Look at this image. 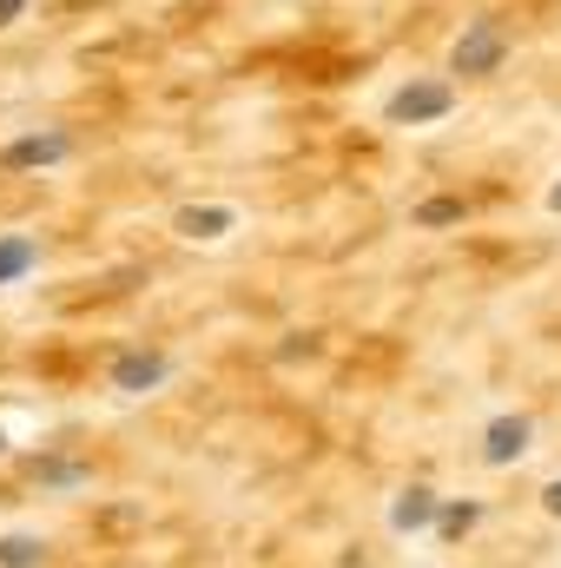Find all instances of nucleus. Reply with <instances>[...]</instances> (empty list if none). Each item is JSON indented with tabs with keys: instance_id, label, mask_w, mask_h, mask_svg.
I'll use <instances>...</instances> for the list:
<instances>
[{
	"instance_id": "nucleus-1",
	"label": "nucleus",
	"mask_w": 561,
	"mask_h": 568,
	"mask_svg": "<svg viewBox=\"0 0 561 568\" xmlns=\"http://www.w3.org/2000/svg\"><path fill=\"white\" fill-rule=\"evenodd\" d=\"M509 27L502 20H469L462 33H456V47H449V73H462V80H489V73H502L509 67Z\"/></svg>"
},
{
	"instance_id": "nucleus-2",
	"label": "nucleus",
	"mask_w": 561,
	"mask_h": 568,
	"mask_svg": "<svg viewBox=\"0 0 561 568\" xmlns=\"http://www.w3.org/2000/svg\"><path fill=\"white\" fill-rule=\"evenodd\" d=\"M449 106H456V80L449 73H417L390 93L384 113H390V126H436V120H449Z\"/></svg>"
},
{
	"instance_id": "nucleus-3",
	"label": "nucleus",
	"mask_w": 561,
	"mask_h": 568,
	"mask_svg": "<svg viewBox=\"0 0 561 568\" xmlns=\"http://www.w3.org/2000/svg\"><path fill=\"white\" fill-rule=\"evenodd\" d=\"M172 377V351H159V344H133V351H120L113 364H106V384L120 390V397H145V390H159Z\"/></svg>"
},
{
	"instance_id": "nucleus-4",
	"label": "nucleus",
	"mask_w": 561,
	"mask_h": 568,
	"mask_svg": "<svg viewBox=\"0 0 561 568\" xmlns=\"http://www.w3.org/2000/svg\"><path fill=\"white\" fill-rule=\"evenodd\" d=\"M67 159H73V133L67 126H40V133H20V140L0 145L7 172H47V165H67Z\"/></svg>"
},
{
	"instance_id": "nucleus-5",
	"label": "nucleus",
	"mask_w": 561,
	"mask_h": 568,
	"mask_svg": "<svg viewBox=\"0 0 561 568\" xmlns=\"http://www.w3.org/2000/svg\"><path fill=\"white\" fill-rule=\"evenodd\" d=\"M529 443H536V424L509 410V417H496V424L482 429V463H489V469H509V463L529 456Z\"/></svg>"
},
{
	"instance_id": "nucleus-6",
	"label": "nucleus",
	"mask_w": 561,
	"mask_h": 568,
	"mask_svg": "<svg viewBox=\"0 0 561 568\" xmlns=\"http://www.w3.org/2000/svg\"><path fill=\"white\" fill-rule=\"evenodd\" d=\"M442 516V496L429 489V483H410V489H397V503H390V529L397 536H417Z\"/></svg>"
},
{
	"instance_id": "nucleus-7",
	"label": "nucleus",
	"mask_w": 561,
	"mask_h": 568,
	"mask_svg": "<svg viewBox=\"0 0 561 568\" xmlns=\"http://www.w3.org/2000/svg\"><path fill=\"white\" fill-rule=\"evenodd\" d=\"M232 225H238V205H185V212L172 219V232H178V239H192V245H198V239L212 245V239H225Z\"/></svg>"
},
{
	"instance_id": "nucleus-8",
	"label": "nucleus",
	"mask_w": 561,
	"mask_h": 568,
	"mask_svg": "<svg viewBox=\"0 0 561 568\" xmlns=\"http://www.w3.org/2000/svg\"><path fill=\"white\" fill-rule=\"evenodd\" d=\"M40 239L33 232H0V284H27L40 272Z\"/></svg>"
},
{
	"instance_id": "nucleus-9",
	"label": "nucleus",
	"mask_w": 561,
	"mask_h": 568,
	"mask_svg": "<svg viewBox=\"0 0 561 568\" xmlns=\"http://www.w3.org/2000/svg\"><path fill=\"white\" fill-rule=\"evenodd\" d=\"M462 219H469V205H462V199H422L417 212H410V225H417V232H442V225H462Z\"/></svg>"
},
{
	"instance_id": "nucleus-10",
	"label": "nucleus",
	"mask_w": 561,
	"mask_h": 568,
	"mask_svg": "<svg viewBox=\"0 0 561 568\" xmlns=\"http://www.w3.org/2000/svg\"><path fill=\"white\" fill-rule=\"evenodd\" d=\"M0 568H47L40 536H0Z\"/></svg>"
},
{
	"instance_id": "nucleus-11",
	"label": "nucleus",
	"mask_w": 561,
	"mask_h": 568,
	"mask_svg": "<svg viewBox=\"0 0 561 568\" xmlns=\"http://www.w3.org/2000/svg\"><path fill=\"white\" fill-rule=\"evenodd\" d=\"M476 516H482L476 503H442V516H436V529H442V536L456 542V536H469V529H476Z\"/></svg>"
},
{
	"instance_id": "nucleus-12",
	"label": "nucleus",
	"mask_w": 561,
	"mask_h": 568,
	"mask_svg": "<svg viewBox=\"0 0 561 568\" xmlns=\"http://www.w3.org/2000/svg\"><path fill=\"white\" fill-rule=\"evenodd\" d=\"M47 483H60V489H73V483H86V469L80 463H53V469H40Z\"/></svg>"
},
{
	"instance_id": "nucleus-13",
	"label": "nucleus",
	"mask_w": 561,
	"mask_h": 568,
	"mask_svg": "<svg viewBox=\"0 0 561 568\" xmlns=\"http://www.w3.org/2000/svg\"><path fill=\"white\" fill-rule=\"evenodd\" d=\"M20 13H27V0H0V27H13Z\"/></svg>"
},
{
	"instance_id": "nucleus-14",
	"label": "nucleus",
	"mask_w": 561,
	"mask_h": 568,
	"mask_svg": "<svg viewBox=\"0 0 561 568\" xmlns=\"http://www.w3.org/2000/svg\"><path fill=\"white\" fill-rule=\"evenodd\" d=\"M542 509H549V516H561V476L549 483V489H542Z\"/></svg>"
},
{
	"instance_id": "nucleus-15",
	"label": "nucleus",
	"mask_w": 561,
	"mask_h": 568,
	"mask_svg": "<svg viewBox=\"0 0 561 568\" xmlns=\"http://www.w3.org/2000/svg\"><path fill=\"white\" fill-rule=\"evenodd\" d=\"M549 212H561V179L549 185Z\"/></svg>"
}]
</instances>
